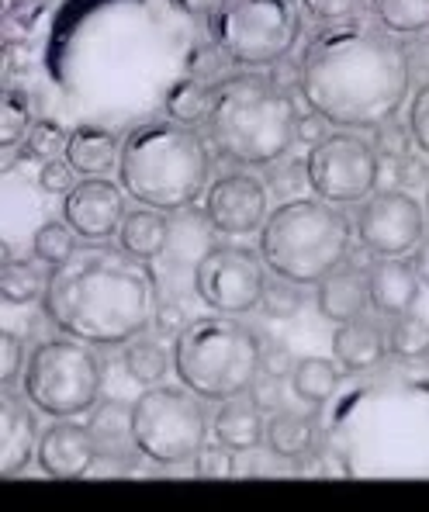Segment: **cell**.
Masks as SVG:
<instances>
[{
	"label": "cell",
	"mask_w": 429,
	"mask_h": 512,
	"mask_svg": "<svg viewBox=\"0 0 429 512\" xmlns=\"http://www.w3.org/2000/svg\"><path fill=\"white\" fill-rule=\"evenodd\" d=\"M409 49L385 28L340 21L308 42L298 66L305 104L336 128H374L409 97Z\"/></svg>",
	"instance_id": "cell-1"
},
{
	"label": "cell",
	"mask_w": 429,
	"mask_h": 512,
	"mask_svg": "<svg viewBox=\"0 0 429 512\" xmlns=\"http://www.w3.org/2000/svg\"><path fill=\"white\" fill-rule=\"evenodd\" d=\"M42 308L59 333L90 346H122L153 322V277L122 243H94L49 274Z\"/></svg>",
	"instance_id": "cell-2"
},
{
	"label": "cell",
	"mask_w": 429,
	"mask_h": 512,
	"mask_svg": "<svg viewBox=\"0 0 429 512\" xmlns=\"http://www.w3.org/2000/svg\"><path fill=\"white\" fill-rule=\"evenodd\" d=\"M208 177H212V153L198 128L156 118L135 125L122 139L118 184L139 205L180 212L208 191Z\"/></svg>",
	"instance_id": "cell-3"
},
{
	"label": "cell",
	"mask_w": 429,
	"mask_h": 512,
	"mask_svg": "<svg viewBox=\"0 0 429 512\" xmlns=\"http://www.w3.org/2000/svg\"><path fill=\"white\" fill-rule=\"evenodd\" d=\"M208 135L225 160L239 167H270L298 142L295 101L263 73H236L215 87Z\"/></svg>",
	"instance_id": "cell-4"
},
{
	"label": "cell",
	"mask_w": 429,
	"mask_h": 512,
	"mask_svg": "<svg viewBox=\"0 0 429 512\" xmlns=\"http://www.w3.org/2000/svg\"><path fill=\"white\" fill-rule=\"evenodd\" d=\"M353 222L322 198H291L267 215L260 229V256L267 270L301 288L319 284L346 260Z\"/></svg>",
	"instance_id": "cell-5"
},
{
	"label": "cell",
	"mask_w": 429,
	"mask_h": 512,
	"mask_svg": "<svg viewBox=\"0 0 429 512\" xmlns=\"http://www.w3.org/2000/svg\"><path fill=\"white\" fill-rule=\"evenodd\" d=\"M260 350L250 326L232 315H201L184 322L173 340V371L180 384L201 395L205 402H225L253 388L260 374Z\"/></svg>",
	"instance_id": "cell-6"
},
{
	"label": "cell",
	"mask_w": 429,
	"mask_h": 512,
	"mask_svg": "<svg viewBox=\"0 0 429 512\" xmlns=\"http://www.w3.org/2000/svg\"><path fill=\"white\" fill-rule=\"evenodd\" d=\"M208 39L246 70L284 63L301 39L298 0H222L208 18Z\"/></svg>",
	"instance_id": "cell-7"
},
{
	"label": "cell",
	"mask_w": 429,
	"mask_h": 512,
	"mask_svg": "<svg viewBox=\"0 0 429 512\" xmlns=\"http://www.w3.org/2000/svg\"><path fill=\"white\" fill-rule=\"evenodd\" d=\"M208 436L205 398L187 384H149L132 402V447L146 461L173 468L198 457Z\"/></svg>",
	"instance_id": "cell-8"
},
{
	"label": "cell",
	"mask_w": 429,
	"mask_h": 512,
	"mask_svg": "<svg viewBox=\"0 0 429 512\" xmlns=\"http://www.w3.org/2000/svg\"><path fill=\"white\" fill-rule=\"evenodd\" d=\"M101 381V360L84 340H45L28 353L25 398L42 416H84L101 398Z\"/></svg>",
	"instance_id": "cell-9"
},
{
	"label": "cell",
	"mask_w": 429,
	"mask_h": 512,
	"mask_svg": "<svg viewBox=\"0 0 429 512\" xmlns=\"http://www.w3.org/2000/svg\"><path fill=\"white\" fill-rule=\"evenodd\" d=\"M378 167L381 156L374 142L353 128L322 135L305 156L308 187L329 205H357L378 191Z\"/></svg>",
	"instance_id": "cell-10"
},
{
	"label": "cell",
	"mask_w": 429,
	"mask_h": 512,
	"mask_svg": "<svg viewBox=\"0 0 429 512\" xmlns=\"http://www.w3.org/2000/svg\"><path fill=\"white\" fill-rule=\"evenodd\" d=\"M267 263L246 246H212L194 267V291L212 312L239 315L260 305L267 288Z\"/></svg>",
	"instance_id": "cell-11"
},
{
	"label": "cell",
	"mask_w": 429,
	"mask_h": 512,
	"mask_svg": "<svg viewBox=\"0 0 429 512\" xmlns=\"http://www.w3.org/2000/svg\"><path fill=\"white\" fill-rule=\"evenodd\" d=\"M357 236L374 256H405L426 236V212L402 187H388V191L378 187L360 205Z\"/></svg>",
	"instance_id": "cell-12"
},
{
	"label": "cell",
	"mask_w": 429,
	"mask_h": 512,
	"mask_svg": "<svg viewBox=\"0 0 429 512\" xmlns=\"http://www.w3.org/2000/svg\"><path fill=\"white\" fill-rule=\"evenodd\" d=\"M208 225L222 236H250L267 222V187L246 170L222 173L205 191Z\"/></svg>",
	"instance_id": "cell-13"
},
{
	"label": "cell",
	"mask_w": 429,
	"mask_h": 512,
	"mask_svg": "<svg viewBox=\"0 0 429 512\" xmlns=\"http://www.w3.org/2000/svg\"><path fill=\"white\" fill-rule=\"evenodd\" d=\"M63 218L84 243H108L125 222V187L108 177H84L63 201Z\"/></svg>",
	"instance_id": "cell-14"
},
{
	"label": "cell",
	"mask_w": 429,
	"mask_h": 512,
	"mask_svg": "<svg viewBox=\"0 0 429 512\" xmlns=\"http://www.w3.org/2000/svg\"><path fill=\"white\" fill-rule=\"evenodd\" d=\"M97 457H101V447H97L90 426H80L73 419H56L39 440V468L45 471V478H87Z\"/></svg>",
	"instance_id": "cell-15"
},
{
	"label": "cell",
	"mask_w": 429,
	"mask_h": 512,
	"mask_svg": "<svg viewBox=\"0 0 429 512\" xmlns=\"http://www.w3.org/2000/svg\"><path fill=\"white\" fill-rule=\"evenodd\" d=\"M32 402H18L14 395L0 398V474L14 478L39 457V426L32 416Z\"/></svg>",
	"instance_id": "cell-16"
},
{
	"label": "cell",
	"mask_w": 429,
	"mask_h": 512,
	"mask_svg": "<svg viewBox=\"0 0 429 512\" xmlns=\"http://www.w3.org/2000/svg\"><path fill=\"white\" fill-rule=\"evenodd\" d=\"M315 305L319 315L336 326L353 322L371 308V288H367V270H360L357 263H340L333 274H326L315 284Z\"/></svg>",
	"instance_id": "cell-17"
},
{
	"label": "cell",
	"mask_w": 429,
	"mask_h": 512,
	"mask_svg": "<svg viewBox=\"0 0 429 512\" xmlns=\"http://www.w3.org/2000/svg\"><path fill=\"white\" fill-rule=\"evenodd\" d=\"M367 288H371V308L381 315H405L412 312L419 298V274L405 256H378L367 267Z\"/></svg>",
	"instance_id": "cell-18"
},
{
	"label": "cell",
	"mask_w": 429,
	"mask_h": 512,
	"mask_svg": "<svg viewBox=\"0 0 429 512\" xmlns=\"http://www.w3.org/2000/svg\"><path fill=\"white\" fill-rule=\"evenodd\" d=\"M215 443L236 450V454H253L263 443L267 423H263V409L253 402V395H232L225 402H218V412L212 419Z\"/></svg>",
	"instance_id": "cell-19"
},
{
	"label": "cell",
	"mask_w": 429,
	"mask_h": 512,
	"mask_svg": "<svg viewBox=\"0 0 429 512\" xmlns=\"http://www.w3.org/2000/svg\"><path fill=\"white\" fill-rule=\"evenodd\" d=\"M66 163L80 173V177H108L118 167L122 156V142L111 128L104 125H77L66 142Z\"/></svg>",
	"instance_id": "cell-20"
},
{
	"label": "cell",
	"mask_w": 429,
	"mask_h": 512,
	"mask_svg": "<svg viewBox=\"0 0 429 512\" xmlns=\"http://www.w3.org/2000/svg\"><path fill=\"white\" fill-rule=\"evenodd\" d=\"M385 350H388V340H385V333H381V326L364 319V315L353 322H343L333 333V357L340 360V367L350 374L371 371L374 364H381Z\"/></svg>",
	"instance_id": "cell-21"
},
{
	"label": "cell",
	"mask_w": 429,
	"mask_h": 512,
	"mask_svg": "<svg viewBox=\"0 0 429 512\" xmlns=\"http://www.w3.org/2000/svg\"><path fill=\"white\" fill-rule=\"evenodd\" d=\"M118 243H122L129 253L139 256V260L160 256L170 243L167 212L149 208V205L135 208V212H125V222H122V229H118Z\"/></svg>",
	"instance_id": "cell-22"
},
{
	"label": "cell",
	"mask_w": 429,
	"mask_h": 512,
	"mask_svg": "<svg viewBox=\"0 0 429 512\" xmlns=\"http://www.w3.org/2000/svg\"><path fill=\"white\" fill-rule=\"evenodd\" d=\"M215 104V87H208L201 77H180L173 80L170 90L163 94V108H167V118L177 125L198 128L201 122H208Z\"/></svg>",
	"instance_id": "cell-23"
},
{
	"label": "cell",
	"mask_w": 429,
	"mask_h": 512,
	"mask_svg": "<svg viewBox=\"0 0 429 512\" xmlns=\"http://www.w3.org/2000/svg\"><path fill=\"white\" fill-rule=\"evenodd\" d=\"M122 364L135 384H146L149 388V384L167 381V374L173 371V350L163 340H156V336L139 333L125 343Z\"/></svg>",
	"instance_id": "cell-24"
},
{
	"label": "cell",
	"mask_w": 429,
	"mask_h": 512,
	"mask_svg": "<svg viewBox=\"0 0 429 512\" xmlns=\"http://www.w3.org/2000/svg\"><path fill=\"white\" fill-rule=\"evenodd\" d=\"M263 443L281 461H298L308 450H315V426L305 416H295V412H274L267 419Z\"/></svg>",
	"instance_id": "cell-25"
},
{
	"label": "cell",
	"mask_w": 429,
	"mask_h": 512,
	"mask_svg": "<svg viewBox=\"0 0 429 512\" xmlns=\"http://www.w3.org/2000/svg\"><path fill=\"white\" fill-rule=\"evenodd\" d=\"M49 288V274L32 260H18V256H4L0 267V298L7 305H32Z\"/></svg>",
	"instance_id": "cell-26"
},
{
	"label": "cell",
	"mask_w": 429,
	"mask_h": 512,
	"mask_svg": "<svg viewBox=\"0 0 429 512\" xmlns=\"http://www.w3.org/2000/svg\"><path fill=\"white\" fill-rule=\"evenodd\" d=\"M336 384H340V371L326 357H305L291 371V391L308 405H326L333 398Z\"/></svg>",
	"instance_id": "cell-27"
},
{
	"label": "cell",
	"mask_w": 429,
	"mask_h": 512,
	"mask_svg": "<svg viewBox=\"0 0 429 512\" xmlns=\"http://www.w3.org/2000/svg\"><path fill=\"white\" fill-rule=\"evenodd\" d=\"M35 122H39L35 118V97L25 87H4V94H0V146L11 149L25 142L28 128Z\"/></svg>",
	"instance_id": "cell-28"
},
{
	"label": "cell",
	"mask_w": 429,
	"mask_h": 512,
	"mask_svg": "<svg viewBox=\"0 0 429 512\" xmlns=\"http://www.w3.org/2000/svg\"><path fill=\"white\" fill-rule=\"evenodd\" d=\"M378 25L391 35H423L429 28V0H367Z\"/></svg>",
	"instance_id": "cell-29"
},
{
	"label": "cell",
	"mask_w": 429,
	"mask_h": 512,
	"mask_svg": "<svg viewBox=\"0 0 429 512\" xmlns=\"http://www.w3.org/2000/svg\"><path fill=\"white\" fill-rule=\"evenodd\" d=\"M45 18H49L45 0H11L0 18L4 45H28V39H35L45 28Z\"/></svg>",
	"instance_id": "cell-30"
},
{
	"label": "cell",
	"mask_w": 429,
	"mask_h": 512,
	"mask_svg": "<svg viewBox=\"0 0 429 512\" xmlns=\"http://www.w3.org/2000/svg\"><path fill=\"white\" fill-rule=\"evenodd\" d=\"M77 239L80 236L70 229L66 218L63 222H42L32 236V253L42 267L56 270V267H63L66 260H73V253H77Z\"/></svg>",
	"instance_id": "cell-31"
},
{
	"label": "cell",
	"mask_w": 429,
	"mask_h": 512,
	"mask_svg": "<svg viewBox=\"0 0 429 512\" xmlns=\"http://www.w3.org/2000/svg\"><path fill=\"white\" fill-rule=\"evenodd\" d=\"M388 350L402 360L429 357V322L416 312L395 315L388 329Z\"/></svg>",
	"instance_id": "cell-32"
},
{
	"label": "cell",
	"mask_w": 429,
	"mask_h": 512,
	"mask_svg": "<svg viewBox=\"0 0 429 512\" xmlns=\"http://www.w3.org/2000/svg\"><path fill=\"white\" fill-rule=\"evenodd\" d=\"M66 142H70V132L63 125L52 122V118H39V122L28 128L25 142H21V153H25V160L49 163L59 153H66Z\"/></svg>",
	"instance_id": "cell-33"
},
{
	"label": "cell",
	"mask_w": 429,
	"mask_h": 512,
	"mask_svg": "<svg viewBox=\"0 0 429 512\" xmlns=\"http://www.w3.org/2000/svg\"><path fill=\"white\" fill-rule=\"evenodd\" d=\"M90 433H94L97 447H104V443L118 447V443H125V440L132 443V405L129 409H125L122 402L101 405L97 416L90 419Z\"/></svg>",
	"instance_id": "cell-34"
},
{
	"label": "cell",
	"mask_w": 429,
	"mask_h": 512,
	"mask_svg": "<svg viewBox=\"0 0 429 512\" xmlns=\"http://www.w3.org/2000/svg\"><path fill=\"white\" fill-rule=\"evenodd\" d=\"M301 305H305V291L295 281L277 277V281H267V288H263L260 308L270 319H291V315L301 312Z\"/></svg>",
	"instance_id": "cell-35"
},
{
	"label": "cell",
	"mask_w": 429,
	"mask_h": 512,
	"mask_svg": "<svg viewBox=\"0 0 429 512\" xmlns=\"http://www.w3.org/2000/svg\"><path fill=\"white\" fill-rule=\"evenodd\" d=\"M25 367H28L25 343H21L18 333L4 329V333H0V384H4V388H11V384L25 374Z\"/></svg>",
	"instance_id": "cell-36"
},
{
	"label": "cell",
	"mask_w": 429,
	"mask_h": 512,
	"mask_svg": "<svg viewBox=\"0 0 429 512\" xmlns=\"http://www.w3.org/2000/svg\"><path fill=\"white\" fill-rule=\"evenodd\" d=\"M412 132L409 125H398L395 118H388V122L374 125V149H378V156H391V160H398V156L412 153Z\"/></svg>",
	"instance_id": "cell-37"
},
{
	"label": "cell",
	"mask_w": 429,
	"mask_h": 512,
	"mask_svg": "<svg viewBox=\"0 0 429 512\" xmlns=\"http://www.w3.org/2000/svg\"><path fill=\"white\" fill-rule=\"evenodd\" d=\"M236 450L222 447V443H215V447H201L198 457H194V474L198 478H232L236 474Z\"/></svg>",
	"instance_id": "cell-38"
},
{
	"label": "cell",
	"mask_w": 429,
	"mask_h": 512,
	"mask_svg": "<svg viewBox=\"0 0 429 512\" xmlns=\"http://www.w3.org/2000/svg\"><path fill=\"white\" fill-rule=\"evenodd\" d=\"M412 132V142H416L419 153L429 156V80L423 87L412 94V104H409V118H405Z\"/></svg>",
	"instance_id": "cell-39"
},
{
	"label": "cell",
	"mask_w": 429,
	"mask_h": 512,
	"mask_svg": "<svg viewBox=\"0 0 429 512\" xmlns=\"http://www.w3.org/2000/svg\"><path fill=\"white\" fill-rule=\"evenodd\" d=\"M301 7L322 25H340L360 11V0H301Z\"/></svg>",
	"instance_id": "cell-40"
},
{
	"label": "cell",
	"mask_w": 429,
	"mask_h": 512,
	"mask_svg": "<svg viewBox=\"0 0 429 512\" xmlns=\"http://www.w3.org/2000/svg\"><path fill=\"white\" fill-rule=\"evenodd\" d=\"M429 187V163H426V153L416 156V153H405L395 160V187L402 191H416V187Z\"/></svg>",
	"instance_id": "cell-41"
},
{
	"label": "cell",
	"mask_w": 429,
	"mask_h": 512,
	"mask_svg": "<svg viewBox=\"0 0 429 512\" xmlns=\"http://www.w3.org/2000/svg\"><path fill=\"white\" fill-rule=\"evenodd\" d=\"M77 170L66 163V156L63 160H49V163H42V170H39V187L45 194H70L73 191V184H77Z\"/></svg>",
	"instance_id": "cell-42"
},
{
	"label": "cell",
	"mask_w": 429,
	"mask_h": 512,
	"mask_svg": "<svg viewBox=\"0 0 429 512\" xmlns=\"http://www.w3.org/2000/svg\"><path fill=\"white\" fill-rule=\"evenodd\" d=\"M298 360L291 357V350L284 343H267L260 350V374H267V378H291V371H295Z\"/></svg>",
	"instance_id": "cell-43"
},
{
	"label": "cell",
	"mask_w": 429,
	"mask_h": 512,
	"mask_svg": "<svg viewBox=\"0 0 429 512\" xmlns=\"http://www.w3.org/2000/svg\"><path fill=\"white\" fill-rule=\"evenodd\" d=\"M277 384H281V381H277V378H267V374H263V378L257 374V381H253L250 395H253V402H257L263 412L274 409L277 398H281V388H277Z\"/></svg>",
	"instance_id": "cell-44"
},
{
	"label": "cell",
	"mask_w": 429,
	"mask_h": 512,
	"mask_svg": "<svg viewBox=\"0 0 429 512\" xmlns=\"http://www.w3.org/2000/svg\"><path fill=\"white\" fill-rule=\"evenodd\" d=\"M170 4L177 7L180 14H187V18H212L222 0H170Z\"/></svg>",
	"instance_id": "cell-45"
},
{
	"label": "cell",
	"mask_w": 429,
	"mask_h": 512,
	"mask_svg": "<svg viewBox=\"0 0 429 512\" xmlns=\"http://www.w3.org/2000/svg\"><path fill=\"white\" fill-rule=\"evenodd\" d=\"M326 125H329L326 118L315 115V111H312V118L298 122V139H301V142H312V146H315V142H319L322 135H329V132H326Z\"/></svg>",
	"instance_id": "cell-46"
},
{
	"label": "cell",
	"mask_w": 429,
	"mask_h": 512,
	"mask_svg": "<svg viewBox=\"0 0 429 512\" xmlns=\"http://www.w3.org/2000/svg\"><path fill=\"white\" fill-rule=\"evenodd\" d=\"M412 267H416V274H419V284L429 288V236L419 239V246L412 250Z\"/></svg>",
	"instance_id": "cell-47"
},
{
	"label": "cell",
	"mask_w": 429,
	"mask_h": 512,
	"mask_svg": "<svg viewBox=\"0 0 429 512\" xmlns=\"http://www.w3.org/2000/svg\"><path fill=\"white\" fill-rule=\"evenodd\" d=\"M426 212H429V187H426Z\"/></svg>",
	"instance_id": "cell-48"
}]
</instances>
